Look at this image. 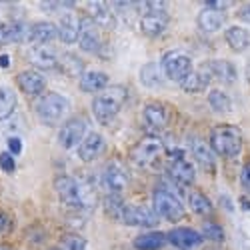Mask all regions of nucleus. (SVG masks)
Segmentation results:
<instances>
[{"label":"nucleus","mask_w":250,"mask_h":250,"mask_svg":"<svg viewBox=\"0 0 250 250\" xmlns=\"http://www.w3.org/2000/svg\"><path fill=\"white\" fill-rule=\"evenodd\" d=\"M188 206L190 210L198 216H210L214 212V206L202 190H190L188 192Z\"/></svg>","instance_id":"29"},{"label":"nucleus","mask_w":250,"mask_h":250,"mask_svg":"<svg viewBox=\"0 0 250 250\" xmlns=\"http://www.w3.org/2000/svg\"><path fill=\"white\" fill-rule=\"evenodd\" d=\"M78 44L84 52L90 54H98L102 48V34L100 28L92 22V20L86 18H80V36H78Z\"/></svg>","instance_id":"13"},{"label":"nucleus","mask_w":250,"mask_h":250,"mask_svg":"<svg viewBox=\"0 0 250 250\" xmlns=\"http://www.w3.org/2000/svg\"><path fill=\"white\" fill-rule=\"evenodd\" d=\"M54 188H56L60 202L66 208H70V210H76V212L88 210V208H92V204H94L90 190L86 186H82L72 176H58L54 180Z\"/></svg>","instance_id":"1"},{"label":"nucleus","mask_w":250,"mask_h":250,"mask_svg":"<svg viewBox=\"0 0 250 250\" xmlns=\"http://www.w3.org/2000/svg\"><path fill=\"white\" fill-rule=\"evenodd\" d=\"M128 170L120 162H108L100 174V186L106 196H120L128 186Z\"/></svg>","instance_id":"9"},{"label":"nucleus","mask_w":250,"mask_h":250,"mask_svg":"<svg viewBox=\"0 0 250 250\" xmlns=\"http://www.w3.org/2000/svg\"><path fill=\"white\" fill-rule=\"evenodd\" d=\"M200 234H202V238L214 240V242H222L224 240V230H222V228L216 222H204Z\"/></svg>","instance_id":"37"},{"label":"nucleus","mask_w":250,"mask_h":250,"mask_svg":"<svg viewBox=\"0 0 250 250\" xmlns=\"http://www.w3.org/2000/svg\"><path fill=\"white\" fill-rule=\"evenodd\" d=\"M16 104H18L16 92L8 86H0V120H6L8 116H12L16 110Z\"/></svg>","instance_id":"31"},{"label":"nucleus","mask_w":250,"mask_h":250,"mask_svg":"<svg viewBox=\"0 0 250 250\" xmlns=\"http://www.w3.org/2000/svg\"><path fill=\"white\" fill-rule=\"evenodd\" d=\"M104 146H106V142H104V136L102 134L88 132L84 136V140L78 144V158L84 160V162H90V160H94V158H98L102 154Z\"/></svg>","instance_id":"19"},{"label":"nucleus","mask_w":250,"mask_h":250,"mask_svg":"<svg viewBox=\"0 0 250 250\" xmlns=\"http://www.w3.org/2000/svg\"><path fill=\"white\" fill-rule=\"evenodd\" d=\"M122 224L126 226H138V228H154L158 224V216L154 214L152 208L142 204H126L120 218Z\"/></svg>","instance_id":"11"},{"label":"nucleus","mask_w":250,"mask_h":250,"mask_svg":"<svg viewBox=\"0 0 250 250\" xmlns=\"http://www.w3.org/2000/svg\"><path fill=\"white\" fill-rule=\"evenodd\" d=\"M166 240H168L172 246H176L178 250H192L194 246L202 244V234L192 230V228H172V230L166 234Z\"/></svg>","instance_id":"17"},{"label":"nucleus","mask_w":250,"mask_h":250,"mask_svg":"<svg viewBox=\"0 0 250 250\" xmlns=\"http://www.w3.org/2000/svg\"><path fill=\"white\" fill-rule=\"evenodd\" d=\"M86 128H88L86 118H82V116L68 118L66 122H62V126L58 128V144L64 150H72L74 146L78 148V144L88 134Z\"/></svg>","instance_id":"10"},{"label":"nucleus","mask_w":250,"mask_h":250,"mask_svg":"<svg viewBox=\"0 0 250 250\" xmlns=\"http://www.w3.org/2000/svg\"><path fill=\"white\" fill-rule=\"evenodd\" d=\"M208 84H210V78H208V74L200 68V70H192L188 76H186L180 82V88L184 92H188V94H198V92L206 90Z\"/></svg>","instance_id":"27"},{"label":"nucleus","mask_w":250,"mask_h":250,"mask_svg":"<svg viewBox=\"0 0 250 250\" xmlns=\"http://www.w3.org/2000/svg\"><path fill=\"white\" fill-rule=\"evenodd\" d=\"M8 152L12 156H18L20 152H22V140L16 138V136H10L8 138Z\"/></svg>","instance_id":"40"},{"label":"nucleus","mask_w":250,"mask_h":250,"mask_svg":"<svg viewBox=\"0 0 250 250\" xmlns=\"http://www.w3.org/2000/svg\"><path fill=\"white\" fill-rule=\"evenodd\" d=\"M202 70L208 74V78H214L222 84H234L238 80V70L230 60H208L202 66Z\"/></svg>","instance_id":"14"},{"label":"nucleus","mask_w":250,"mask_h":250,"mask_svg":"<svg viewBox=\"0 0 250 250\" xmlns=\"http://www.w3.org/2000/svg\"><path fill=\"white\" fill-rule=\"evenodd\" d=\"M242 132L234 124H218L210 132V148L216 156L234 158L242 150Z\"/></svg>","instance_id":"3"},{"label":"nucleus","mask_w":250,"mask_h":250,"mask_svg":"<svg viewBox=\"0 0 250 250\" xmlns=\"http://www.w3.org/2000/svg\"><path fill=\"white\" fill-rule=\"evenodd\" d=\"M78 86L82 92H102L104 88L108 86V74H104L100 70H86L78 78Z\"/></svg>","instance_id":"25"},{"label":"nucleus","mask_w":250,"mask_h":250,"mask_svg":"<svg viewBox=\"0 0 250 250\" xmlns=\"http://www.w3.org/2000/svg\"><path fill=\"white\" fill-rule=\"evenodd\" d=\"M224 40H226V44L230 46V50L244 52L250 44V34L242 26H228L226 32H224Z\"/></svg>","instance_id":"26"},{"label":"nucleus","mask_w":250,"mask_h":250,"mask_svg":"<svg viewBox=\"0 0 250 250\" xmlns=\"http://www.w3.org/2000/svg\"><path fill=\"white\" fill-rule=\"evenodd\" d=\"M56 28H58V38L64 44L78 42V36H80V18L74 12H62L60 18H58Z\"/></svg>","instance_id":"16"},{"label":"nucleus","mask_w":250,"mask_h":250,"mask_svg":"<svg viewBox=\"0 0 250 250\" xmlns=\"http://www.w3.org/2000/svg\"><path fill=\"white\" fill-rule=\"evenodd\" d=\"M0 168H2L4 172H14L16 162H14V156L10 152H2V154H0Z\"/></svg>","instance_id":"38"},{"label":"nucleus","mask_w":250,"mask_h":250,"mask_svg":"<svg viewBox=\"0 0 250 250\" xmlns=\"http://www.w3.org/2000/svg\"><path fill=\"white\" fill-rule=\"evenodd\" d=\"M138 8L144 10L140 16V30L150 38L164 34V30L170 24V14L166 12L164 4L162 2H142L138 4Z\"/></svg>","instance_id":"5"},{"label":"nucleus","mask_w":250,"mask_h":250,"mask_svg":"<svg viewBox=\"0 0 250 250\" xmlns=\"http://www.w3.org/2000/svg\"><path fill=\"white\" fill-rule=\"evenodd\" d=\"M160 70L164 74V78H168L172 82H180L188 76L194 66H192V56L186 54L184 50H170L166 52L160 60Z\"/></svg>","instance_id":"8"},{"label":"nucleus","mask_w":250,"mask_h":250,"mask_svg":"<svg viewBox=\"0 0 250 250\" xmlns=\"http://www.w3.org/2000/svg\"><path fill=\"white\" fill-rule=\"evenodd\" d=\"M208 104H210L212 110H216V112H230V108H232L230 96L218 88L210 90V94H208Z\"/></svg>","instance_id":"34"},{"label":"nucleus","mask_w":250,"mask_h":250,"mask_svg":"<svg viewBox=\"0 0 250 250\" xmlns=\"http://www.w3.org/2000/svg\"><path fill=\"white\" fill-rule=\"evenodd\" d=\"M166 242V234L164 232H146V234H140L134 240V248L136 250H160Z\"/></svg>","instance_id":"30"},{"label":"nucleus","mask_w":250,"mask_h":250,"mask_svg":"<svg viewBox=\"0 0 250 250\" xmlns=\"http://www.w3.org/2000/svg\"><path fill=\"white\" fill-rule=\"evenodd\" d=\"M240 184H242V190L246 194H250V160L242 166V172H240Z\"/></svg>","instance_id":"39"},{"label":"nucleus","mask_w":250,"mask_h":250,"mask_svg":"<svg viewBox=\"0 0 250 250\" xmlns=\"http://www.w3.org/2000/svg\"><path fill=\"white\" fill-rule=\"evenodd\" d=\"M170 112L162 102H148L144 106V122L154 130H162L164 126H168Z\"/></svg>","instance_id":"21"},{"label":"nucleus","mask_w":250,"mask_h":250,"mask_svg":"<svg viewBox=\"0 0 250 250\" xmlns=\"http://www.w3.org/2000/svg\"><path fill=\"white\" fill-rule=\"evenodd\" d=\"M28 60L40 70H54L58 66V54L50 46H32L28 50Z\"/></svg>","instance_id":"20"},{"label":"nucleus","mask_w":250,"mask_h":250,"mask_svg":"<svg viewBox=\"0 0 250 250\" xmlns=\"http://www.w3.org/2000/svg\"><path fill=\"white\" fill-rule=\"evenodd\" d=\"M8 66H10V56L2 54V56H0V68H8Z\"/></svg>","instance_id":"43"},{"label":"nucleus","mask_w":250,"mask_h":250,"mask_svg":"<svg viewBox=\"0 0 250 250\" xmlns=\"http://www.w3.org/2000/svg\"><path fill=\"white\" fill-rule=\"evenodd\" d=\"M190 152H192V156L196 158V162L200 164L202 170L214 172V168H216V154L212 152L210 144L202 142L200 138H194V140L190 142Z\"/></svg>","instance_id":"23"},{"label":"nucleus","mask_w":250,"mask_h":250,"mask_svg":"<svg viewBox=\"0 0 250 250\" xmlns=\"http://www.w3.org/2000/svg\"><path fill=\"white\" fill-rule=\"evenodd\" d=\"M58 66L64 70L68 76H82L86 70H84V62H82L78 56L74 54H64V56H60L58 58Z\"/></svg>","instance_id":"33"},{"label":"nucleus","mask_w":250,"mask_h":250,"mask_svg":"<svg viewBox=\"0 0 250 250\" xmlns=\"http://www.w3.org/2000/svg\"><path fill=\"white\" fill-rule=\"evenodd\" d=\"M54 38H58V28L54 22L40 20V22L28 26V42H32L34 46H46Z\"/></svg>","instance_id":"18"},{"label":"nucleus","mask_w":250,"mask_h":250,"mask_svg":"<svg viewBox=\"0 0 250 250\" xmlns=\"http://www.w3.org/2000/svg\"><path fill=\"white\" fill-rule=\"evenodd\" d=\"M10 228V216L0 210V232H6Z\"/></svg>","instance_id":"41"},{"label":"nucleus","mask_w":250,"mask_h":250,"mask_svg":"<svg viewBox=\"0 0 250 250\" xmlns=\"http://www.w3.org/2000/svg\"><path fill=\"white\" fill-rule=\"evenodd\" d=\"M16 82L20 90L28 96H42L44 88H46V78L42 76V72L38 70H22L18 72L16 76Z\"/></svg>","instance_id":"15"},{"label":"nucleus","mask_w":250,"mask_h":250,"mask_svg":"<svg viewBox=\"0 0 250 250\" xmlns=\"http://www.w3.org/2000/svg\"><path fill=\"white\" fill-rule=\"evenodd\" d=\"M126 102V88L114 84L106 86L102 92H98L92 100V114L100 124H108L124 106Z\"/></svg>","instance_id":"2"},{"label":"nucleus","mask_w":250,"mask_h":250,"mask_svg":"<svg viewBox=\"0 0 250 250\" xmlns=\"http://www.w3.org/2000/svg\"><path fill=\"white\" fill-rule=\"evenodd\" d=\"M0 48H2V42H0Z\"/></svg>","instance_id":"45"},{"label":"nucleus","mask_w":250,"mask_h":250,"mask_svg":"<svg viewBox=\"0 0 250 250\" xmlns=\"http://www.w3.org/2000/svg\"><path fill=\"white\" fill-rule=\"evenodd\" d=\"M34 110L42 124H46V126H58L62 118L68 114L70 102L58 92H46L36 100Z\"/></svg>","instance_id":"4"},{"label":"nucleus","mask_w":250,"mask_h":250,"mask_svg":"<svg viewBox=\"0 0 250 250\" xmlns=\"http://www.w3.org/2000/svg\"><path fill=\"white\" fill-rule=\"evenodd\" d=\"M28 40V24L22 20L6 22V42H26Z\"/></svg>","instance_id":"32"},{"label":"nucleus","mask_w":250,"mask_h":250,"mask_svg":"<svg viewBox=\"0 0 250 250\" xmlns=\"http://www.w3.org/2000/svg\"><path fill=\"white\" fill-rule=\"evenodd\" d=\"M164 152H166L164 142L158 136L150 134V136L140 138L134 144V148L130 152V158H132V162L138 166V168H152L154 164H158L162 160Z\"/></svg>","instance_id":"6"},{"label":"nucleus","mask_w":250,"mask_h":250,"mask_svg":"<svg viewBox=\"0 0 250 250\" xmlns=\"http://www.w3.org/2000/svg\"><path fill=\"white\" fill-rule=\"evenodd\" d=\"M124 208H126V204H124L122 196H106V200H104V212H106L112 220L120 222Z\"/></svg>","instance_id":"35"},{"label":"nucleus","mask_w":250,"mask_h":250,"mask_svg":"<svg viewBox=\"0 0 250 250\" xmlns=\"http://www.w3.org/2000/svg\"><path fill=\"white\" fill-rule=\"evenodd\" d=\"M0 250H10V248H6V246H0Z\"/></svg>","instance_id":"44"},{"label":"nucleus","mask_w":250,"mask_h":250,"mask_svg":"<svg viewBox=\"0 0 250 250\" xmlns=\"http://www.w3.org/2000/svg\"><path fill=\"white\" fill-rule=\"evenodd\" d=\"M166 176L178 186H190L196 180V170L186 158L172 156L166 162Z\"/></svg>","instance_id":"12"},{"label":"nucleus","mask_w":250,"mask_h":250,"mask_svg":"<svg viewBox=\"0 0 250 250\" xmlns=\"http://www.w3.org/2000/svg\"><path fill=\"white\" fill-rule=\"evenodd\" d=\"M152 210L158 218H164V220H170V222H178L184 218L186 210H184V204L182 200L170 192L166 188H156L152 192Z\"/></svg>","instance_id":"7"},{"label":"nucleus","mask_w":250,"mask_h":250,"mask_svg":"<svg viewBox=\"0 0 250 250\" xmlns=\"http://www.w3.org/2000/svg\"><path fill=\"white\" fill-rule=\"evenodd\" d=\"M52 250H58V248H52Z\"/></svg>","instance_id":"46"},{"label":"nucleus","mask_w":250,"mask_h":250,"mask_svg":"<svg viewBox=\"0 0 250 250\" xmlns=\"http://www.w3.org/2000/svg\"><path fill=\"white\" fill-rule=\"evenodd\" d=\"M140 82L146 88H160L164 84V74L160 70V64L156 62H146L140 68Z\"/></svg>","instance_id":"28"},{"label":"nucleus","mask_w":250,"mask_h":250,"mask_svg":"<svg viewBox=\"0 0 250 250\" xmlns=\"http://www.w3.org/2000/svg\"><path fill=\"white\" fill-rule=\"evenodd\" d=\"M58 250H86V240L78 234H68L60 240Z\"/></svg>","instance_id":"36"},{"label":"nucleus","mask_w":250,"mask_h":250,"mask_svg":"<svg viewBox=\"0 0 250 250\" xmlns=\"http://www.w3.org/2000/svg\"><path fill=\"white\" fill-rule=\"evenodd\" d=\"M196 22H198V28L206 34H212V32H218L224 22H226V16L224 12L220 10H214V8H202L198 12V18H196Z\"/></svg>","instance_id":"24"},{"label":"nucleus","mask_w":250,"mask_h":250,"mask_svg":"<svg viewBox=\"0 0 250 250\" xmlns=\"http://www.w3.org/2000/svg\"><path fill=\"white\" fill-rule=\"evenodd\" d=\"M238 18L250 24V4H246L244 8H240V12H238Z\"/></svg>","instance_id":"42"},{"label":"nucleus","mask_w":250,"mask_h":250,"mask_svg":"<svg viewBox=\"0 0 250 250\" xmlns=\"http://www.w3.org/2000/svg\"><path fill=\"white\" fill-rule=\"evenodd\" d=\"M88 12H90V20L100 28V30H112L116 26V18L114 12L110 10V4L104 2H90L88 4Z\"/></svg>","instance_id":"22"}]
</instances>
